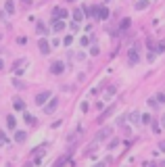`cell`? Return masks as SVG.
<instances>
[{
	"instance_id": "1",
	"label": "cell",
	"mask_w": 165,
	"mask_h": 167,
	"mask_svg": "<svg viewBox=\"0 0 165 167\" xmlns=\"http://www.w3.org/2000/svg\"><path fill=\"white\" fill-rule=\"evenodd\" d=\"M48 98H50V92L46 90V92H40V94H36V100H34V102H36L38 107H42V105H44L46 100H48Z\"/></svg>"
},
{
	"instance_id": "2",
	"label": "cell",
	"mask_w": 165,
	"mask_h": 167,
	"mask_svg": "<svg viewBox=\"0 0 165 167\" xmlns=\"http://www.w3.org/2000/svg\"><path fill=\"white\" fill-rule=\"evenodd\" d=\"M50 71H52L55 75H61L63 71H65V63H61V61H55V63L50 65Z\"/></svg>"
},
{
	"instance_id": "3",
	"label": "cell",
	"mask_w": 165,
	"mask_h": 167,
	"mask_svg": "<svg viewBox=\"0 0 165 167\" xmlns=\"http://www.w3.org/2000/svg\"><path fill=\"white\" fill-rule=\"evenodd\" d=\"M38 46H40V52H42V54H48V52H50V44H48V40L42 38V40L38 42Z\"/></svg>"
},
{
	"instance_id": "4",
	"label": "cell",
	"mask_w": 165,
	"mask_h": 167,
	"mask_svg": "<svg viewBox=\"0 0 165 167\" xmlns=\"http://www.w3.org/2000/svg\"><path fill=\"white\" fill-rule=\"evenodd\" d=\"M57 107H59V100H57V98H52V102H48V105L44 107V113H46V115H50V113H55V111H57Z\"/></svg>"
},
{
	"instance_id": "5",
	"label": "cell",
	"mask_w": 165,
	"mask_h": 167,
	"mask_svg": "<svg viewBox=\"0 0 165 167\" xmlns=\"http://www.w3.org/2000/svg\"><path fill=\"white\" fill-rule=\"evenodd\" d=\"M52 17H55V19H65V17H67V11L61 9V6H55V9H52Z\"/></svg>"
},
{
	"instance_id": "6",
	"label": "cell",
	"mask_w": 165,
	"mask_h": 167,
	"mask_svg": "<svg viewBox=\"0 0 165 167\" xmlns=\"http://www.w3.org/2000/svg\"><path fill=\"white\" fill-rule=\"evenodd\" d=\"M109 134H111V128H103V130L98 132V136H96V142H100V140L109 138Z\"/></svg>"
},
{
	"instance_id": "7",
	"label": "cell",
	"mask_w": 165,
	"mask_h": 167,
	"mask_svg": "<svg viewBox=\"0 0 165 167\" xmlns=\"http://www.w3.org/2000/svg\"><path fill=\"white\" fill-rule=\"evenodd\" d=\"M63 29H65V23L61 19H55L52 21V32H63Z\"/></svg>"
},
{
	"instance_id": "8",
	"label": "cell",
	"mask_w": 165,
	"mask_h": 167,
	"mask_svg": "<svg viewBox=\"0 0 165 167\" xmlns=\"http://www.w3.org/2000/svg\"><path fill=\"white\" fill-rule=\"evenodd\" d=\"M27 140V134L23 132V130H17L15 132V142H25Z\"/></svg>"
},
{
	"instance_id": "9",
	"label": "cell",
	"mask_w": 165,
	"mask_h": 167,
	"mask_svg": "<svg viewBox=\"0 0 165 167\" xmlns=\"http://www.w3.org/2000/svg\"><path fill=\"white\" fill-rule=\"evenodd\" d=\"M128 57H130V65H134V63H138V61H140V57H138V50H136V48H132Z\"/></svg>"
},
{
	"instance_id": "10",
	"label": "cell",
	"mask_w": 165,
	"mask_h": 167,
	"mask_svg": "<svg viewBox=\"0 0 165 167\" xmlns=\"http://www.w3.org/2000/svg\"><path fill=\"white\" fill-rule=\"evenodd\" d=\"M96 19H109V9L107 6H100L98 9V17Z\"/></svg>"
},
{
	"instance_id": "11",
	"label": "cell",
	"mask_w": 165,
	"mask_h": 167,
	"mask_svg": "<svg viewBox=\"0 0 165 167\" xmlns=\"http://www.w3.org/2000/svg\"><path fill=\"white\" fill-rule=\"evenodd\" d=\"M13 107H15L17 111H23V109H25V102H23L21 98H15V102H13Z\"/></svg>"
},
{
	"instance_id": "12",
	"label": "cell",
	"mask_w": 165,
	"mask_h": 167,
	"mask_svg": "<svg viewBox=\"0 0 165 167\" xmlns=\"http://www.w3.org/2000/svg\"><path fill=\"white\" fill-rule=\"evenodd\" d=\"M148 4H151L148 0H140V2H136V11H144Z\"/></svg>"
},
{
	"instance_id": "13",
	"label": "cell",
	"mask_w": 165,
	"mask_h": 167,
	"mask_svg": "<svg viewBox=\"0 0 165 167\" xmlns=\"http://www.w3.org/2000/svg\"><path fill=\"white\" fill-rule=\"evenodd\" d=\"M140 117H142L140 113H132V115H130V121H132V123H140V121H142Z\"/></svg>"
},
{
	"instance_id": "14",
	"label": "cell",
	"mask_w": 165,
	"mask_h": 167,
	"mask_svg": "<svg viewBox=\"0 0 165 167\" xmlns=\"http://www.w3.org/2000/svg\"><path fill=\"white\" fill-rule=\"evenodd\" d=\"M82 15H84V11H82V9H75V11H73V19H75V23H77V21H82V19H84V17H82Z\"/></svg>"
},
{
	"instance_id": "15",
	"label": "cell",
	"mask_w": 165,
	"mask_h": 167,
	"mask_svg": "<svg viewBox=\"0 0 165 167\" xmlns=\"http://www.w3.org/2000/svg\"><path fill=\"white\" fill-rule=\"evenodd\" d=\"M4 9H6V13H9V15H13V13H15V4L11 2V0H6V4H4Z\"/></svg>"
},
{
	"instance_id": "16",
	"label": "cell",
	"mask_w": 165,
	"mask_h": 167,
	"mask_svg": "<svg viewBox=\"0 0 165 167\" xmlns=\"http://www.w3.org/2000/svg\"><path fill=\"white\" fill-rule=\"evenodd\" d=\"M6 125H9V128L13 130V128L17 125V119H15V117H9V119H6Z\"/></svg>"
},
{
	"instance_id": "17",
	"label": "cell",
	"mask_w": 165,
	"mask_h": 167,
	"mask_svg": "<svg viewBox=\"0 0 165 167\" xmlns=\"http://www.w3.org/2000/svg\"><path fill=\"white\" fill-rule=\"evenodd\" d=\"M113 111H115V107H109V109H107V111L103 113V119H107V117H109V115H111Z\"/></svg>"
},
{
	"instance_id": "18",
	"label": "cell",
	"mask_w": 165,
	"mask_h": 167,
	"mask_svg": "<svg viewBox=\"0 0 165 167\" xmlns=\"http://www.w3.org/2000/svg\"><path fill=\"white\" fill-rule=\"evenodd\" d=\"M98 52H100V50H98V46H92V48H90V54H92V57H96Z\"/></svg>"
},
{
	"instance_id": "19",
	"label": "cell",
	"mask_w": 165,
	"mask_h": 167,
	"mask_svg": "<svg viewBox=\"0 0 165 167\" xmlns=\"http://www.w3.org/2000/svg\"><path fill=\"white\" fill-rule=\"evenodd\" d=\"M23 119H25V121H27V123H34V117H32L29 113H25V115H23Z\"/></svg>"
},
{
	"instance_id": "20",
	"label": "cell",
	"mask_w": 165,
	"mask_h": 167,
	"mask_svg": "<svg viewBox=\"0 0 165 167\" xmlns=\"http://www.w3.org/2000/svg\"><path fill=\"white\" fill-rule=\"evenodd\" d=\"M151 121H153L151 115H142V123H151Z\"/></svg>"
},
{
	"instance_id": "21",
	"label": "cell",
	"mask_w": 165,
	"mask_h": 167,
	"mask_svg": "<svg viewBox=\"0 0 165 167\" xmlns=\"http://www.w3.org/2000/svg\"><path fill=\"white\" fill-rule=\"evenodd\" d=\"M36 27H38V32H42V34H44V32H46V27H44V23H40V21H38V23H36Z\"/></svg>"
},
{
	"instance_id": "22",
	"label": "cell",
	"mask_w": 165,
	"mask_h": 167,
	"mask_svg": "<svg viewBox=\"0 0 165 167\" xmlns=\"http://www.w3.org/2000/svg\"><path fill=\"white\" fill-rule=\"evenodd\" d=\"M155 98H157V102H165V94H157Z\"/></svg>"
},
{
	"instance_id": "23",
	"label": "cell",
	"mask_w": 165,
	"mask_h": 167,
	"mask_svg": "<svg viewBox=\"0 0 165 167\" xmlns=\"http://www.w3.org/2000/svg\"><path fill=\"white\" fill-rule=\"evenodd\" d=\"M6 142H9V138L4 134H0V144H6Z\"/></svg>"
},
{
	"instance_id": "24",
	"label": "cell",
	"mask_w": 165,
	"mask_h": 167,
	"mask_svg": "<svg viewBox=\"0 0 165 167\" xmlns=\"http://www.w3.org/2000/svg\"><path fill=\"white\" fill-rule=\"evenodd\" d=\"M65 161H67V159H65V157H61V159H59V161H57V163H55V167H61V165H63V163H65Z\"/></svg>"
},
{
	"instance_id": "25",
	"label": "cell",
	"mask_w": 165,
	"mask_h": 167,
	"mask_svg": "<svg viewBox=\"0 0 165 167\" xmlns=\"http://www.w3.org/2000/svg\"><path fill=\"white\" fill-rule=\"evenodd\" d=\"M128 25H130V19H123V21H121V29H126Z\"/></svg>"
},
{
	"instance_id": "26",
	"label": "cell",
	"mask_w": 165,
	"mask_h": 167,
	"mask_svg": "<svg viewBox=\"0 0 165 167\" xmlns=\"http://www.w3.org/2000/svg\"><path fill=\"white\" fill-rule=\"evenodd\" d=\"M163 50H165V42H161V44H159V48H157V52H163Z\"/></svg>"
},
{
	"instance_id": "27",
	"label": "cell",
	"mask_w": 165,
	"mask_h": 167,
	"mask_svg": "<svg viewBox=\"0 0 165 167\" xmlns=\"http://www.w3.org/2000/svg\"><path fill=\"white\" fill-rule=\"evenodd\" d=\"M151 125H153V130H155V132H159V123H157V121H151Z\"/></svg>"
},
{
	"instance_id": "28",
	"label": "cell",
	"mask_w": 165,
	"mask_h": 167,
	"mask_svg": "<svg viewBox=\"0 0 165 167\" xmlns=\"http://www.w3.org/2000/svg\"><path fill=\"white\" fill-rule=\"evenodd\" d=\"M159 148H161L163 153H165V140H161V142H159Z\"/></svg>"
},
{
	"instance_id": "29",
	"label": "cell",
	"mask_w": 165,
	"mask_h": 167,
	"mask_svg": "<svg viewBox=\"0 0 165 167\" xmlns=\"http://www.w3.org/2000/svg\"><path fill=\"white\" fill-rule=\"evenodd\" d=\"M0 69H4V61H0Z\"/></svg>"
},
{
	"instance_id": "30",
	"label": "cell",
	"mask_w": 165,
	"mask_h": 167,
	"mask_svg": "<svg viewBox=\"0 0 165 167\" xmlns=\"http://www.w3.org/2000/svg\"><path fill=\"white\" fill-rule=\"evenodd\" d=\"M94 167H105V163H98V165H94Z\"/></svg>"
},
{
	"instance_id": "31",
	"label": "cell",
	"mask_w": 165,
	"mask_h": 167,
	"mask_svg": "<svg viewBox=\"0 0 165 167\" xmlns=\"http://www.w3.org/2000/svg\"><path fill=\"white\" fill-rule=\"evenodd\" d=\"M0 36H2V34H0Z\"/></svg>"
}]
</instances>
